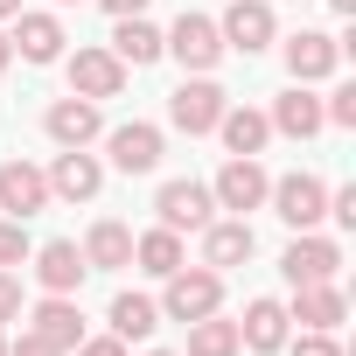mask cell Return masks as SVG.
<instances>
[{
  "label": "cell",
  "instance_id": "cell-1",
  "mask_svg": "<svg viewBox=\"0 0 356 356\" xmlns=\"http://www.w3.org/2000/svg\"><path fill=\"white\" fill-rule=\"evenodd\" d=\"M217 307H224V273H210V266H196V273L175 266V273H168V293H161V314H168V321L189 328V321H203V314H217Z\"/></svg>",
  "mask_w": 356,
  "mask_h": 356
},
{
  "label": "cell",
  "instance_id": "cell-2",
  "mask_svg": "<svg viewBox=\"0 0 356 356\" xmlns=\"http://www.w3.org/2000/svg\"><path fill=\"white\" fill-rule=\"evenodd\" d=\"M161 49L182 63V70H196V77H210V70L224 63V35H217V22H210V15H182V22L161 35Z\"/></svg>",
  "mask_w": 356,
  "mask_h": 356
},
{
  "label": "cell",
  "instance_id": "cell-3",
  "mask_svg": "<svg viewBox=\"0 0 356 356\" xmlns=\"http://www.w3.org/2000/svg\"><path fill=\"white\" fill-rule=\"evenodd\" d=\"M266 203L280 210V224L314 231V224L328 217V182H321V175H280V182L266 189Z\"/></svg>",
  "mask_w": 356,
  "mask_h": 356
},
{
  "label": "cell",
  "instance_id": "cell-4",
  "mask_svg": "<svg viewBox=\"0 0 356 356\" xmlns=\"http://www.w3.org/2000/svg\"><path fill=\"white\" fill-rule=\"evenodd\" d=\"M266 189H273V175L259 168V154H231L224 161V175H217V182H210V196H217V210H259L266 203Z\"/></svg>",
  "mask_w": 356,
  "mask_h": 356
},
{
  "label": "cell",
  "instance_id": "cell-5",
  "mask_svg": "<svg viewBox=\"0 0 356 356\" xmlns=\"http://www.w3.org/2000/svg\"><path fill=\"white\" fill-rule=\"evenodd\" d=\"M154 217H161V231H203L217 217V196H210V182H161Z\"/></svg>",
  "mask_w": 356,
  "mask_h": 356
},
{
  "label": "cell",
  "instance_id": "cell-6",
  "mask_svg": "<svg viewBox=\"0 0 356 356\" xmlns=\"http://www.w3.org/2000/svg\"><path fill=\"white\" fill-rule=\"evenodd\" d=\"M217 35H224V49L259 56V49H273L280 22H273V8H266V0H231V8H224V22H217Z\"/></svg>",
  "mask_w": 356,
  "mask_h": 356
},
{
  "label": "cell",
  "instance_id": "cell-7",
  "mask_svg": "<svg viewBox=\"0 0 356 356\" xmlns=\"http://www.w3.org/2000/svg\"><path fill=\"white\" fill-rule=\"evenodd\" d=\"M280 273H286V286H314V280H335V273H342V245H335V238H314V231H300V238L286 245Z\"/></svg>",
  "mask_w": 356,
  "mask_h": 356
},
{
  "label": "cell",
  "instance_id": "cell-8",
  "mask_svg": "<svg viewBox=\"0 0 356 356\" xmlns=\"http://www.w3.org/2000/svg\"><path fill=\"white\" fill-rule=\"evenodd\" d=\"M0 210H8V217H35V210H49V175L35 168V161H8V168H0Z\"/></svg>",
  "mask_w": 356,
  "mask_h": 356
},
{
  "label": "cell",
  "instance_id": "cell-9",
  "mask_svg": "<svg viewBox=\"0 0 356 356\" xmlns=\"http://www.w3.org/2000/svg\"><path fill=\"white\" fill-rule=\"evenodd\" d=\"M105 147H112V168H119V175H154V168H161V126H147V119L112 126Z\"/></svg>",
  "mask_w": 356,
  "mask_h": 356
},
{
  "label": "cell",
  "instance_id": "cell-10",
  "mask_svg": "<svg viewBox=\"0 0 356 356\" xmlns=\"http://www.w3.org/2000/svg\"><path fill=\"white\" fill-rule=\"evenodd\" d=\"M224 105H231V98H224V91L210 84V77H189L182 91L168 98V119L182 126V133H217V119H224Z\"/></svg>",
  "mask_w": 356,
  "mask_h": 356
},
{
  "label": "cell",
  "instance_id": "cell-11",
  "mask_svg": "<svg viewBox=\"0 0 356 356\" xmlns=\"http://www.w3.org/2000/svg\"><path fill=\"white\" fill-rule=\"evenodd\" d=\"M335 63H342V42H335V35H321V29L286 35V70H293V84H321V77H335Z\"/></svg>",
  "mask_w": 356,
  "mask_h": 356
},
{
  "label": "cell",
  "instance_id": "cell-12",
  "mask_svg": "<svg viewBox=\"0 0 356 356\" xmlns=\"http://www.w3.org/2000/svg\"><path fill=\"white\" fill-rule=\"evenodd\" d=\"M105 189V168H98V154H84V147H63L56 154V168H49V196H63V203H91Z\"/></svg>",
  "mask_w": 356,
  "mask_h": 356
},
{
  "label": "cell",
  "instance_id": "cell-13",
  "mask_svg": "<svg viewBox=\"0 0 356 356\" xmlns=\"http://www.w3.org/2000/svg\"><path fill=\"white\" fill-rule=\"evenodd\" d=\"M70 91L77 98H119L126 91V63L112 49H77L70 56Z\"/></svg>",
  "mask_w": 356,
  "mask_h": 356
},
{
  "label": "cell",
  "instance_id": "cell-14",
  "mask_svg": "<svg viewBox=\"0 0 356 356\" xmlns=\"http://www.w3.org/2000/svg\"><path fill=\"white\" fill-rule=\"evenodd\" d=\"M42 126H49V140H56V147H91V140L105 133V119H98V98H77V91H70V98H56Z\"/></svg>",
  "mask_w": 356,
  "mask_h": 356
},
{
  "label": "cell",
  "instance_id": "cell-15",
  "mask_svg": "<svg viewBox=\"0 0 356 356\" xmlns=\"http://www.w3.org/2000/svg\"><path fill=\"white\" fill-rule=\"evenodd\" d=\"M252 245H259V238H252V224H245V217H224V224L210 217V224H203V266H210V273L245 266V259H252Z\"/></svg>",
  "mask_w": 356,
  "mask_h": 356
},
{
  "label": "cell",
  "instance_id": "cell-16",
  "mask_svg": "<svg viewBox=\"0 0 356 356\" xmlns=\"http://www.w3.org/2000/svg\"><path fill=\"white\" fill-rule=\"evenodd\" d=\"M342 314H349V300H342V286L335 280H314V286H293V307H286V321H300V328H342Z\"/></svg>",
  "mask_w": 356,
  "mask_h": 356
},
{
  "label": "cell",
  "instance_id": "cell-17",
  "mask_svg": "<svg viewBox=\"0 0 356 356\" xmlns=\"http://www.w3.org/2000/svg\"><path fill=\"white\" fill-rule=\"evenodd\" d=\"M84 273H91V266H84V252H77L70 238H49V245L35 252V280H42V293H77Z\"/></svg>",
  "mask_w": 356,
  "mask_h": 356
},
{
  "label": "cell",
  "instance_id": "cell-18",
  "mask_svg": "<svg viewBox=\"0 0 356 356\" xmlns=\"http://www.w3.org/2000/svg\"><path fill=\"white\" fill-rule=\"evenodd\" d=\"M112 56H119L126 70H147V63H161L168 49H161V29H154L147 15H119V29H112Z\"/></svg>",
  "mask_w": 356,
  "mask_h": 356
},
{
  "label": "cell",
  "instance_id": "cell-19",
  "mask_svg": "<svg viewBox=\"0 0 356 356\" xmlns=\"http://www.w3.org/2000/svg\"><path fill=\"white\" fill-rule=\"evenodd\" d=\"M77 252H84V266H91V273H119V266H133V231H126L119 217H98V224H91V238H84Z\"/></svg>",
  "mask_w": 356,
  "mask_h": 356
},
{
  "label": "cell",
  "instance_id": "cell-20",
  "mask_svg": "<svg viewBox=\"0 0 356 356\" xmlns=\"http://www.w3.org/2000/svg\"><path fill=\"white\" fill-rule=\"evenodd\" d=\"M8 42H15L29 63H56V56H63V22H56V15H29V8H22Z\"/></svg>",
  "mask_w": 356,
  "mask_h": 356
},
{
  "label": "cell",
  "instance_id": "cell-21",
  "mask_svg": "<svg viewBox=\"0 0 356 356\" xmlns=\"http://www.w3.org/2000/svg\"><path fill=\"white\" fill-rule=\"evenodd\" d=\"M266 119H273V133H286V140H314V133L328 126V119H321V98H314L307 84H293V91H286Z\"/></svg>",
  "mask_w": 356,
  "mask_h": 356
},
{
  "label": "cell",
  "instance_id": "cell-22",
  "mask_svg": "<svg viewBox=\"0 0 356 356\" xmlns=\"http://www.w3.org/2000/svg\"><path fill=\"white\" fill-rule=\"evenodd\" d=\"M29 328H35V335H49L63 356L84 342V314H77V300H70V293H49V300L35 307V321H29Z\"/></svg>",
  "mask_w": 356,
  "mask_h": 356
},
{
  "label": "cell",
  "instance_id": "cell-23",
  "mask_svg": "<svg viewBox=\"0 0 356 356\" xmlns=\"http://www.w3.org/2000/svg\"><path fill=\"white\" fill-rule=\"evenodd\" d=\"M238 342H245V349H259V356L286 349V307H280V300H252V307H245V321H238Z\"/></svg>",
  "mask_w": 356,
  "mask_h": 356
},
{
  "label": "cell",
  "instance_id": "cell-24",
  "mask_svg": "<svg viewBox=\"0 0 356 356\" xmlns=\"http://www.w3.org/2000/svg\"><path fill=\"white\" fill-rule=\"evenodd\" d=\"M112 335L119 342H147L154 328H161V300H147V293H112Z\"/></svg>",
  "mask_w": 356,
  "mask_h": 356
},
{
  "label": "cell",
  "instance_id": "cell-25",
  "mask_svg": "<svg viewBox=\"0 0 356 356\" xmlns=\"http://www.w3.org/2000/svg\"><path fill=\"white\" fill-rule=\"evenodd\" d=\"M217 133H224V147H231V154H259V147L273 140V119H266V112H252V105H224Z\"/></svg>",
  "mask_w": 356,
  "mask_h": 356
},
{
  "label": "cell",
  "instance_id": "cell-26",
  "mask_svg": "<svg viewBox=\"0 0 356 356\" xmlns=\"http://www.w3.org/2000/svg\"><path fill=\"white\" fill-rule=\"evenodd\" d=\"M133 259H140V273H154V280H168L175 266H182V231H140L133 238Z\"/></svg>",
  "mask_w": 356,
  "mask_h": 356
},
{
  "label": "cell",
  "instance_id": "cell-27",
  "mask_svg": "<svg viewBox=\"0 0 356 356\" xmlns=\"http://www.w3.org/2000/svg\"><path fill=\"white\" fill-rule=\"evenodd\" d=\"M245 342H238V321H224V314H203V321H189V356H238Z\"/></svg>",
  "mask_w": 356,
  "mask_h": 356
},
{
  "label": "cell",
  "instance_id": "cell-28",
  "mask_svg": "<svg viewBox=\"0 0 356 356\" xmlns=\"http://www.w3.org/2000/svg\"><path fill=\"white\" fill-rule=\"evenodd\" d=\"M321 119H328V126H356V84H335L328 105H321Z\"/></svg>",
  "mask_w": 356,
  "mask_h": 356
},
{
  "label": "cell",
  "instance_id": "cell-29",
  "mask_svg": "<svg viewBox=\"0 0 356 356\" xmlns=\"http://www.w3.org/2000/svg\"><path fill=\"white\" fill-rule=\"evenodd\" d=\"M29 259V231H22V217H8L0 224V266H22Z\"/></svg>",
  "mask_w": 356,
  "mask_h": 356
},
{
  "label": "cell",
  "instance_id": "cell-30",
  "mask_svg": "<svg viewBox=\"0 0 356 356\" xmlns=\"http://www.w3.org/2000/svg\"><path fill=\"white\" fill-rule=\"evenodd\" d=\"M8 356H63V349H56L49 335H35V328H22V335L8 342Z\"/></svg>",
  "mask_w": 356,
  "mask_h": 356
},
{
  "label": "cell",
  "instance_id": "cell-31",
  "mask_svg": "<svg viewBox=\"0 0 356 356\" xmlns=\"http://www.w3.org/2000/svg\"><path fill=\"white\" fill-rule=\"evenodd\" d=\"M293 356H342V349H335V335H328V328H300Z\"/></svg>",
  "mask_w": 356,
  "mask_h": 356
},
{
  "label": "cell",
  "instance_id": "cell-32",
  "mask_svg": "<svg viewBox=\"0 0 356 356\" xmlns=\"http://www.w3.org/2000/svg\"><path fill=\"white\" fill-rule=\"evenodd\" d=\"M15 314H22V280L0 266V321H15Z\"/></svg>",
  "mask_w": 356,
  "mask_h": 356
},
{
  "label": "cell",
  "instance_id": "cell-33",
  "mask_svg": "<svg viewBox=\"0 0 356 356\" xmlns=\"http://www.w3.org/2000/svg\"><path fill=\"white\" fill-rule=\"evenodd\" d=\"M328 217H335L342 231H356V189H335V196H328Z\"/></svg>",
  "mask_w": 356,
  "mask_h": 356
},
{
  "label": "cell",
  "instance_id": "cell-34",
  "mask_svg": "<svg viewBox=\"0 0 356 356\" xmlns=\"http://www.w3.org/2000/svg\"><path fill=\"white\" fill-rule=\"evenodd\" d=\"M70 356H126V342H119V335H84Z\"/></svg>",
  "mask_w": 356,
  "mask_h": 356
},
{
  "label": "cell",
  "instance_id": "cell-35",
  "mask_svg": "<svg viewBox=\"0 0 356 356\" xmlns=\"http://www.w3.org/2000/svg\"><path fill=\"white\" fill-rule=\"evenodd\" d=\"M98 8H105V15L119 22V15H147V0H98Z\"/></svg>",
  "mask_w": 356,
  "mask_h": 356
},
{
  "label": "cell",
  "instance_id": "cell-36",
  "mask_svg": "<svg viewBox=\"0 0 356 356\" xmlns=\"http://www.w3.org/2000/svg\"><path fill=\"white\" fill-rule=\"evenodd\" d=\"M15 63V42H8V29H0V70H8Z\"/></svg>",
  "mask_w": 356,
  "mask_h": 356
},
{
  "label": "cell",
  "instance_id": "cell-37",
  "mask_svg": "<svg viewBox=\"0 0 356 356\" xmlns=\"http://www.w3.org/2000/svg\"><path fill=\"white\" fill-rule=\"evenodd\" d=\"M22 15V0H0V22H15Z\"/></svg>",
  "mask_w": 356,
  "mask_h": 356
},
{
  "label": "cell",
  "instance_id": "cell-38",
  "mask_svg": "<svg viewBox=\"0 0 356 356\" xmlns=\"http://www.w3.org/2000/svg\"><path fill=\"white\" fill-rule=\"evenodd\" d=\"M328 8H335V15H356V0H328Z\"/></svg>",
  "mask_w": 356,
  "mask_h": 356
},
{
  "label": "cell",
  "instance_id": "cell-39",
  "mask_svg": "<svg viewBox=\"0 0 356 356\" xmlns=\"http://www.w3.org/2000/svg\"><path fill=\"white\" fill-rule=\"evenodd\" d=\"M56 8H77V0H56Z\"/></svg>",
  "mask_w": 356,
  "mask_h": 356
},
{
  "label": "cell",
  "instance_id": "cell-40",
  "mask_svg": "<svg viewBox=\"0 0 356 356\" xmlns=\"http://www.w3.org/2000/svg\"><path fill=\"white\" fill-rule=\"evenodd\" d=\"M0 356H8V342H0Z\"/></svg>",
  "mask_w": 356,
  "mask_h": 356
},
{
  "label": "cell",
  "instance_id": "cell-41",
  "mask_svg": "<svg viewBox=\"0 0 356 356\" xmlns=\"http://www.w3.org/2000/svg\"><path fill=\"white\" fill-rule=\"evenodd\" d=\"M154 356H168V349H154Z\"/></svg>",
  "mask_w": 356,
  "mask_h": 356
}]
</instances>
